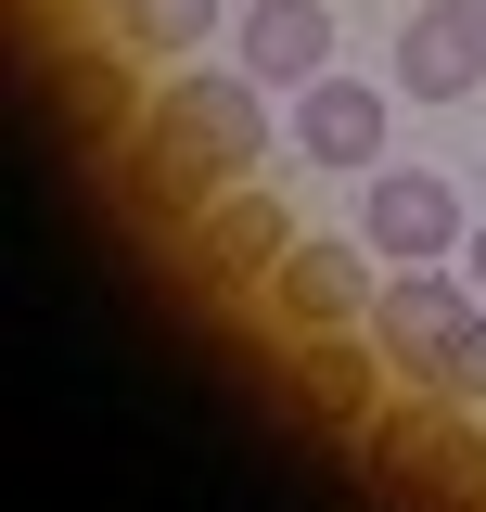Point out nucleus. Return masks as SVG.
<instances>
[{
    "label": "nucleus",
    "mask_w": 486,
    "mask_h": 512,
    "mask_svg": "<svg viewBox=\"0 0 486 512\" xmlns=\"http://www.w3.org/2000/svg\"><path fill=\"white\" fill-rule=\"evenodd\" d=\"M141 180L180 192V205H218V192L256 180V154H269V103H256V77H167L154 103H141Z\"/></svg>",
    "instance_id": "nucleus-1"
},
{
    "label": "nucleus",
    "mask_w": 486,
    "mask_h": 512,
    "mask_svg": "<svg viewBox=\"0 0 486 512\" xmlns=\"http://www.w3.org/2000/svg\"><path fill=\"white\" fill-rule=\"evenodd\" d=\"M371 346H384V372H410V384H435V397H474L486 410V295L474 282H448V269H384Z\"/></svg>",
    "instance_id": "nucleus-2"
},
{
    "label": "nucleus",
    "mask_w": 486,
    "mask_h": 512,
    "mask_svg": "<svg viewBox=\"0 0 486 512\" xmlns=\"http://www.w3.org/2000/svg\"><path fill=\"white\" fill-rule=\"evenodd\" d=\"M371 474L410 512H486V423H474V397L410 384L397 410H371Z\"/></svg>",
    "instance_id": "nucleus-3"
},
{
    "label": "nucleus",
    "mask_w": 486,
    "mask_h": 512,
    "mask_svg": "<svg viewBox=\"0 0 486 512\" xmlns=\"http://www.w3.org/2000/svg\"><path fill=\"white\" fill-rule=\"evenodd\" d=\"M359 244L384 256V269H448V256L474 244V205L435 180V167H371V192H359Z\"/></svg>",
    "instance_id": "nucleus-4"
},
{
    "label": "nucleus",
    "mask_w": 486,
    "mask_h": 512,
    "mask_svg": "<svg viewBox=\"0 0 486 512\" xmlns=\"http://www.w3.org/2000/svg\"><path fill=\"white\" fill-rule=\"evenodd\" d=\"M371 295H384V269H371V244H295L282 269H269V308H282V333H371Z\"/></svg>",
    "instance_id": "nucleus-5"
},
{
    "label": "nucleus",
    "mask_w": 486,
    "mask_h": 512,
    "mask_svg": "<svg viewBox=\"0 0 486 512\" xmlns=\"http://www.w3.org/2000/svg\"><path fill=\"white\" fill-rule=\"evenodd\" d=\"M397 90H410V103H461V90H486V0H423V13H410Z\"/></svg>",
    "instance_id": "nucleus-6"
},
{
    "label": "nucleus",
    "mask_w": 486,
    "mask_h": 512,
    "mask_svg": "<svg viewBox=\"0 0 486 512\" xmlns=\"http://www.w3.org/2000/svg\"><path fill=\"white\" fill-rule=\"evenodd\" d=\"M307 423H371V384H384V346L371 333H295V359H282Z\"/></svg>",
    "instance_id": "nucleus-7"
},
{
    "label": "nucleus",
    "mask_w": 486,
    "mask_h": 512,
    "mask_svg": "<svg viewBox=\"0 0 486 512\" xmlns=\"http://www.w3.org/2000/svg\"><path fill=\"white\" fill-rule=\"evenodd\" d=\"M243 77H256V90L333 77V13H320V0H243Z\"/></svg>",
    "instance_id": "nucleus-8"
},
{
    "label": "nucleus",
    "mask_w": 486,
    "mask_h": 512,
    "mask_svg": "<svg viewBox=\"0 0 486 512\" xmlns=\"http://www.w3.org/2000/svg\"><path fill=\"white\" fill-rule=\"evenodd\" d=\"M192 256H205V269H218V282H269V269H282V256H295V218H282V192H218V205H205V231H192Z\"/></svg>",
    "instance_id": "nucleus-9"
},
{
    "label": "nucleus",
    "mask_w": 486,
    "mask_h": 512,
    "mask_svg": "<svg viewBox=\"0 0 486 512\" xmlns=\"http://www.w3.org/2000/svg\"><path fill=\"white\" fill-rule=\"evenodd\" d=\"M384 116H397V103H384L371 77H307L295 90V141L320 167H371V154H384Z\"/></svg>",
    "instance_id": "nucleus-10"
},
{
    "label": "nucleus",
    "mask_w": 486,
    "mask_h": 512,
    "mask_svg": "<svg viewBox=\"0 0 486 512\" xmlns=\"http://www.w3.org/2000/svg\"><path fill=\"white\" fill-rule=\"evenodd\" d=\"M218 13H231V0H116V52L128 64H180V52L218 39Z\"/></svg>",
    "instance_id": "nucleus-11"
},
{
    "label": "nucleus",
    "mask_w": 486,
    "mask_h": 512,
    "mask_svg": "<svg viewBox=\"0 0 486 512\" xmlns=\"http://www.w3.org/2000/svg\"><path fill=\"white\" fill-rule=\"evenodd\" d=\"M64 116L116 141V116H128V103H116V64H103V52H64Z\"/></svg>",
    "instance_id": "nucleus-12"
},
{
    "label": "nucleus",
    "mask_w": 486,
    "mask_h": 512,
    "mask_svg": "<svg viewBox=\"0 0 486 512\" xmlns=\"http://www.w3.org/2000/svg\"><path fill=\"white\" fill-rule=\"evenodd\" d=\"M461 256H474V295H486V218H474V244H461Z\"/></svg>",
    "instance_id": "nucleus-13"
}]
</instances>
